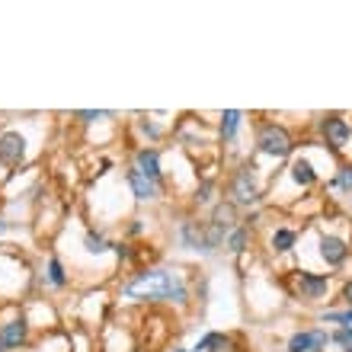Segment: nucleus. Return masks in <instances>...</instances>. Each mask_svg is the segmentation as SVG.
Wrapping results in <instances>:
<instances>
[{"label":"nucleus","instance_id":"nucleus-23","mask_svg":"<svg viewBox=\"0 0 352 352\" xmlns=\"http://www.w3.org/2000/svg\"><path fill=\"white\" fill-rule=\"evenodd\" d=\"M324 324H336V327H352V307H340V311H320Z\"/></svg>","mask_w":352,"mask_h":352},{"label":"nucleus","instance_id":"nucleus-26","mask_svg":"<svg viewBox=\"0 0 352 352\" xmlns=\"http://www.w3.org/2000/svg\"><path fill=\"white\" fill-rule=\"evenodd\" d=\"M112 253H116V260L119 263H135V247H131L129 241H112Z\"/></svg>","mask_w":352,"mask_h":352},{"label":"nucleus","instance_id":"nucleus-2","mask_svg":"<svg viewBox=\"0 0 352 352\" xmlns=\"http://www.w3.org/2000/svg\"><path fill=\"white\" fill-rule=\"evenodd\" d=\"M228 202H234L237 208L256 212L263 202V179H260V167L253 160H241L237 167L228 173Z\"/></svg>","mask_w":352,"mask_h":352},{"label":"nucleus","instance_id":"nucleus-25","mask_svg":"<svg viewBox=\"0 0 352 352\" xmlns=\"http://www.w3.org/2000/svg\"><path fill=\"white\" fill-rule=\"evenodd\" d=\"M116 112H109V109H80V112H74V119L80 122V125H96V122H102V119H112Z\"/></svg>","mask_w":352,"mask_h":352},{"label":"nucleus","instance_id":"nucleus-8","mask_svg":"<svg viewBox=\"0 0 352 352\" xmlns=\"http://www.w3.org/2000/svg\"><path fill=\"white\" fill-rule=\"evenodd\" d=\"M125 186L131 189V195H135V202H141V205H154V202H160L164 199V192H167V186H160V183H154V179H148V176L141 173L138 167H125Z\"/></svg>","mask_w":352,"mask_h":352},{"label":"nucleus","instance_id":"nucleus-11","mask_svg":"<svg viewBox=\"0 0 352 352\" xmlns=\"http://www.w3.org/2000/svg\"><path fill=\"white\" fill-rule=\"evenodd\" d=\"M131 167H138L141 173L148 176V179H154V183L167 186V179H164V164H160V151L154 148V144H144V148L135 151V154H131Z\"/></svg>","mask_w":352,"mask_h":352},{"label":"nucleus","instance_id":"nucleus-27","mask_svg":"<svg viewBox=\"0 0 352 352\" xmlns=\"http://www.w3.org/2000/svg\"><path fill=\"white\" fill-rule=\"evenodd\" d=\"M138 125H141V131H144V135H148L151 141H157L160 135H164V129H160V125H154V122H151V119H141Z\"/></svg>","mask_w":352,"mask_h":352},{"label":"nucleus","instance_id":"nucleus-13","mask_svg":"<svg viewBox=\"0 0 352 352\" xmlns=\"http://www.w3.org/2000/svg\"><path fill=\"white\" fill-rule=\"evenodd\" d=\"M288 179H292L298 189H314V186L320 183V173H317L314 160L301 154V157H295L288 164Z\"/></svg>","mask_w":352,"mask_h":352},{"label":"nucleus","instance_id":"nucleus-10","mask_svg":"<svg viewBox=\"0 0 352 352\" xmlns=\"http://www.w3.org/2000/svg\"><path fill=\"white\" fill-rule=\"evenodd\" d=\"M349 241L340 237V234H320V260L327 263L330 269H343L346 260H349Z\"/></svg>","mask_w":352,"mask_h":352},{"label":"nucleus","instance_id":"nucleus-9","mask_svg":"<svg viewBox=\"0 0 352 352\" xmlns=\"http://www.w3.org/2000/svg\"><path fill=\"white\" fill-rule=\"evenodd\" d=\"M29 336H32V324H29L26 314H16L0 324V346L3 352H19L29 346Z\"/></svg>","mask_w":352,"mask_h":352},{"label":"nucleus","instance_id":"nucleus-19","mask_svg":"<svg viewBox=\"0 0 352 352\" xmlns=\"http://www.w3.org/2000/svg\"><path fill=\"white\" fill-rule=\"evenodd\" d=\"M45 282L55 288V292L67 288V282H71V276H67V269H65V263H61L58 253H52V256L45 260Z\"/></svg>","mask_w":352,"mask_h":352},{"label":"nucleus","instance_id":"nucleus-7","mask_svg":"<svg viewBox=\"0 0 352 352\" xmlns=\"http://www.w3.org/2000/svg\"><path fill=\"white\" fill-rule=\"evenodd\" d=\"M176 243L186 247V250L199 253V256H212V250H208V237H205V221H199L195 214L179 218V224H176Z\"/></svg>","mask_w":352,"mask_h":352},{"label":"nucleus","instance_id":"nucleus-16","mask_svg":"<svg viewBox=\"0 0 352 352\" xmlns=\"http://www.w3.org/2000/svg\"><path fill=\"white\" fill-rule=\"evenodd\" d=\"M295 243H298V231H295V228L278 224V228H272V231H269V250L276 253V256L292 253V250H295Z\"/></svg>","mask_w":352,"mask_h":352},{"label":"nucleus","instance_id":"nucleus-29","mask_svg":"<svg viewBox=\"0 0 352 352\" xmlns=\"http://www.w3.org/2000/svg\"><path fill=\"white\" fill-rule=\"evenodd\" d=\"M340 298L346 301V307H352V278H346V282H343V292H340Z\"/></svg>","mask_w":352,"mask_h":352},{"label":"nucleus","instance_id":"nucleus-15","mask_svg":"<svg viewBox=\"0 0 352 352\" xmlns=\"http://www.w3.org/2000/svg\"><path fill=\"white\" fill-rule=\"evenodd\" d=\"M241 125H243L241 109H224L218 116V138H221V144H234L237 135H241Z\"/></svg>","mask_w":352,"mask_h":352},{"label":"nucleus","instance_id":"nucleus-3","mask_svg":"<svg viewBox=\"0 0 352 352\" xmlns=\"http://www.w3.org/2000/svg\"><path fill=\"white\" fill-rule=\"evenodd\" d=\"M253 148L260 157H269V160H288L295 154V138L285 125L278 122H260L256 125V138H253Z\"/></svg>","mask_w":352,"mask_h":352},{"label":"nucleus","instance_id":"nucleus-32","mask_svg":"<svg viewBox=\"0 0 352 352\" xmlns=\"http://www.w3.org/2000/svg\"><path fill=\"white\" fill-rule=\"evenodd\" d=\"M0 352H3V346H0Z\"/></svg>","mask_w":352,"mask_h":352},{"label":"nucleus","instance_id":"nucleus-22","mask_svg":"<svg viewBox=\"0 0 352 352\" xmlns=\"http://www.w3.org/2000/svg\"><path fill=\"white\" fill-rule=\"evenodd\" d=\"M288 352H314V333H311V327L307 330H295V333L288 336Z\"/></svg>","mask_w":352,"mask_h":352},{"label":"nucleus","instance_id":"nucleus-18","mask_svg":"<svg viewBox=\"0 0 352 352\" xmlns=\"http://www.w3.org/2000/svg\"><path fill=\"white\" fill-rule=\"evenodd\" d=\"M218 179H212V176H205V179H199V186H195L192 192V208H208L212 212V205L218 202Z\"/></svg>","mask_w":352,"mask_h":352},{"label":"nucleus","instance_id":"nucleus-21","mask_svg":"<svg viewBox=\"0 0 352 352\" xmlns=\"http://www.w3.org/2000/svg\"><path fill=\"white\" fill-rule=\"evenodd\" d=\"M330 192H340V195H352V164H340L336 176L327 183Z\"/></svg>","mask_w":352,"mask_h":352},{"label":"nucleus","instance_id":"nucleus-4","mask_svg":"<svg viewBox=\"0 0 352 352\" xmlns=\"http://www.w3.org/2000/svg\"><path fill=\"white\" fill-rule=\"evenodd\" d=\"M330 285H333V276L330 272H311V269H295L292 272V295L307 301V305H317L330 295Z\"/></svg>","mask_w":352,"mask_h":352},{"label":"nucleus","instance_id":"nucleus-31","mask_svg":"<svg viewBox=\"0 0 352 352\" xmlns=\"http://www.w3.org/2000/svg\"><path fill=\"white\" fill-rule=\"evenodd\" d=\"M167 352H192V349H186V346H173V349H167Z\"/></svg>","mask_w":352,"mask_h":352},{"label":"nucleus","instance_id":"nucleus-17","mask_svg":"<svg viewBox=\"0 0 352 352\" xmlns=\"http://www.w3.org/2000/svg\"><path fill=\"white\" fill-rule=\"evenodd\" d=\"M250 243H253V231L241 221L231 234H228V241H224V250L234 253V256H243V253L250 250Z\"/></svg>","mask_w":352,"mask_h":352},{"label":"nucleus","instance_id":"nucleus-24","mask_svg":"<svg viewBox=\"0 0 352 352\" xmlns=\"http://www.w3.org/2000/svg\"><path fill=\"white\" fill-rule=\"evenodd\" d=\"M330 346H340V352H352V327L330 330Z\"/></svg>","mask_w":352,"mask_h":352},{"label":"nucleus","instance_id":"nucleus-6","mask_svg":"<svg viewBox=\"0 0 352 352\" xmlns=\"http://www.w3.org/2000/svg\"><path fill=\"white\" fill-rule=\"evenodd\" d=\"M29 157V141L26 135L19 129H7V131H0V167L3 170H19L23 164H26Z\"/></svg>","mask_w":352,"mask_h":352},{"label":"nucleus","instance_id":"nucleus-12","mask_svg":"<svg viewBox=\"0 0 352 352\" xmlns=\"http://www.w3.org/2000/svg\"><path fill=\"white\" fill-rule=\"evenodd\" d=\"M208 224H214L218 231H224V234H231L237 224L243 221L241 218V208L234 202H228V199H218V202L212 205V212H208V218H205Z\"/></svg>","mask_w":352,"mask_h":352},{"label":"nucleus","instance_id":"nucleus-20","mask_svg":"<svg viewBox=\"0 0 352 352\" xmlns=\"http://www.w3.org/2000/svg\"><path fill=\"white\" fill-rule=\"evenodd\" d=\"M84 250L90 253V256H106V253H112V241L102 231H96V228H87L84 231Z\"/></svg>","mask_w":352,"mask_h":352},{"label":"nucleus","instance_id":"nucleus-28","mask_svg":"<svg viewBox=\"0 0 352 352\" xmlns=\"http://www.w3.org/2000/svg\"><path fill=\"white\" fill-rule=\"evenodd\" d=\"M125 234H129V237H138V234H144V221H141V218H131L129 228H125Z\"/></svg>","mask_w":352,"mask_h":352},{"label":"nucleus","instance_id":"nucleus-1","mask_svg":"<svg viewBox=\"0 0 352 352\" xmlns=\"http://www.w3.org/2000/svg\"><path fill=\"white\" fill-rule=\"evenodd\" d=\"M122 298L129 301H141V305H176L186 307L189 305V282L179 269H167V266H144L119 288Z\"/></svg>","mask_w":352,"mask_h":352},{"label":"nucleus","instance_id":"nucleus-5","mask_svg":"<svg viewBox=\"0 0 352 352\" xmlns=\"http://www.w3.org/2000/svg\"><path fill=\"white\" fill-rule=\"evenodd\" d=\"M320 141H324V148H330L333 154L346 151L349 148V141H352L349 119L340 116V112H327V116H320Z\"/></svg>","mask_w":352,"mask_h":352},{"label":"nucleus","instance_id":"nucleus-14","mask_svg":"<svg viewBox=\"0 0 352 352\" xmlns=\"http://www.w3.org/2000/svg\"><path fill=\"white\" fill-rule=\"evenodd\" d=\"M192 352H237V340L231 333H221V330H208L199 336Z\"/></svg>","mask_w":352,"mask_h":352},{"label":"nucleus","instance_id":"nucleus-30","mask_svg":"<svg viewBox=\"0 0 352 352\" xmlns=\"http://www.w3.org/2000/svg\"><path fill=\"white\" fill-rule=\"evenodd\" d=\"M10 231H16V224L7 221V218H0V237H3V234H10Z\"/></svg>","mask_w":352,"mask_h":352}]
</instances>
